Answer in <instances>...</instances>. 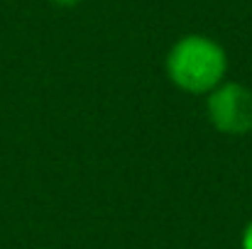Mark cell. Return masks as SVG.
Returning <instances> with one entry per match:
<instances>
[{
  "instance_id": "3",
  "label": "cell",
  "mask_w": 252,
  "mask_h": 249,
  "mask_svg": "<svg viewBox=\"0 0 252 249\" xmlns=\"http://www.w3.org/2000/svg\"><path fill=\"white\" fill-rule=\"evenodd\" d=\"M243 249H252V222L245 230V237H243Z\"/></svg>"
},
{
  "instance_id": "4",
  "label": "cell",
  "mask_w": 252,
  "mask_h": 249,
  "mask_svg": "<svg viewBox=\"0 0 252 249\" xmlns=\"http://www.w3.org/2000/svg\"><path fill=\"white\" fill-rule=\"evenodd\" d=\"M52 5H57V7H74V5H79L81 0H49Z\"/></svg>"
},
{
  "instance_id": "2",
  "label": "cell",
  "mask_w": 252,
  "mask_h": 249,
  "mask_svg": "<svg viewBox=\"0 0 252 249\" xmlns=\"http://www.w3.org/2000/svg\"><path fill=\"white\" fill-rule=\"evenodd\" d=\"M208 117L225 135L252 132V90L243 83H223L211 90Z\"/></svg>"
},
{
  "instance_id": "1",
  "label": "cell",
  "mask_w": 252,
  "mask_h": 249,
  "mask_svg": "<svg viewBox=\"0 0 252 249\" xmlns=\"http://www.w3.org/2000/svg\"><path fill=\"white\" fill-rule=\"evenodd\" d=\"M228 69L225 52L203 34L179 39L167 56V74L186 93H211L218 88Z\"/></svg>"
}]
</instances>
